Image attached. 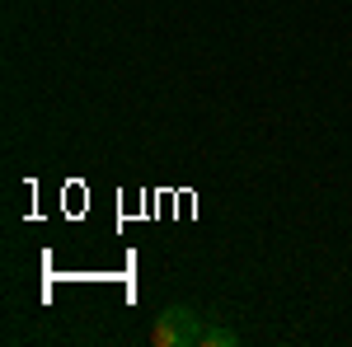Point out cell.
Returning <instances> with one entry per match:
<instances>
[{"label":"cell","instance_id":"1","mask_svg":"<svg viewBox=\"0 0 352 347\" xmlns=\"http://www.w3.org/2000/svg\"><path fill=\"white\" fill-rule=\"evenodd\" d=\"M151 343L155 347H192L202 343V320L192 305H169L155 315V328H151Z\"/></svg>","mask_w":352,"mask_h":347},{"label":"cell","instance_id":"2","mask_svg":"<svg viewBox=\"0 0 352 347\" xmlns=\"http://www.w3.org/2000/svg\"><path fill=\"white\" fill-rule=\"evenodd\" d=\"M235 343H240V333H235V328H226V324L202 328V347H235Z\"/></svg>","mask_w":352,"mask_h":347}]
</instances>
